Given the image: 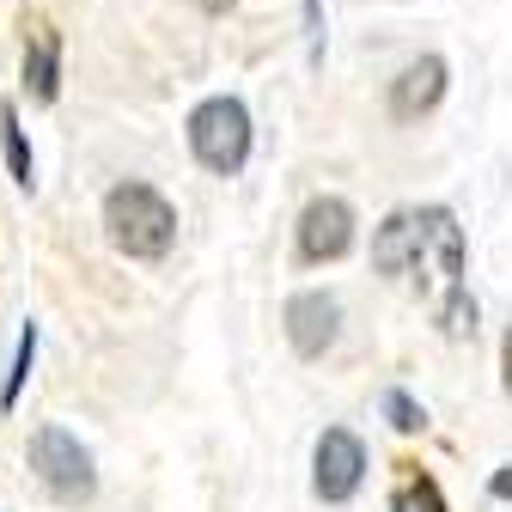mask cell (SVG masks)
I'll use <instances>...</instances> for the list:
<instances>
[{
	"label": "cell",
	"mask_w": 512,
	"mask_h": 512,
	"mask_svg": "<svg viewBox=\"0 0 512 512\" xmlns=\"http://www.w3.org/2000/svg\"><path fill=\"white\" fill-rule=\"evenodd\" d=\"M104 232L122 256L135 263H159L177 238V208L159 196L153 183H116L104 196Z\"/></svg>",
	"instance_id": "cell-1"
},
{
	"label": "cell",
	"mask_w": 512,
	"mask_h": 512,
	"mask_svg": "<svg viewBox=\"0 0 512 512\" xmlns=\"http://www.w3.org/2000/svg\"><path fill=\"white\" fill-rule=\"evenodd\" d=\"M25 464H31V476H37L61 506H86V500L98 494L92 452H86L68 427H37L31 445H25Z\"/></svg>",
	"instance_id": "cell-2"
},
{
	"label": "cell",
	"mask_w": 512,
	"mask_h": 512,
	"mask_svg": "<svg viewBox=\"0 0 512 512\" xmlns=\"http://www.w3.org/2000/svg\"><path fill=\"white\" fill-rule=\"evenodd\" d=\"M189 153H196L214 177H238L250 159V116L238 98H208L189 116Z\"/></svg>",
	"instance_id": "cell-3"
},
{
	"label": "cell",
	"mask_w": 512,
	"mask_h": 512,
	"mask_svg": "<svg viewBox=\"0 0 512 512\" xmlns=\"http://www.w3.org/2000/svg\"><path fill=\"white\" fill-rule=\"evenodd\" d=\"M360 482H366V445L348 427H324V439L311 452V494L324 506H342L360 494Z\"/></svg>",
	"instance_id": "cell-4"
},
{
	"label": "cell",
	"mask_w": 512,
	"mask_h": 512,
	"mask_svg": "<svg viewBox=\"0 0 512 512\" xmlns=\"http://www.w3.org/2000/svg\"><path fill=\"white\" fill-rule=\"evenodd\" d=\"M354 250V208L342 196H317L299 214V263H336Z\"/></svg>",
	"instance_id": "cell-5"
},
{
	"label": "cell",
	"mask_w": 512,
	"mask_h": 512,
	"mask_svg": "<svg viewBox=\"0 0 512 512\" xmlns=\"http://www.w3.org/2000/svg\"><path fill=\"white\" fill-rule=\"evenodd\" d=\"M281 324H287V342H293L299 360H324V354L336 348V330H342V305H336L330 293L311 287V293H293V299H287Z\"/></svg>",
	"instance_id": "cell-6"
},
{
	"label": "cell",
	"mask_w": 512,
	"mask_h": 512,
	"mask_svg": "<svg viewBox=\"0 0 512 512\" xmlns=\"http://www.w3.org/2000/svg\"><path fill=\"white\" fill-rule=\"evenodd\" d=\"M439 98H445V61L439 55H421V61H409V68L397 74V86H391V116L397 122H415Z\"/></svg>",
	"instance_id": "cell-7"
},
{
	"label": "cell",
	"mask_w": 512,
	"mask_h": 512,
	"mask_svg": "<svg viewBox=\"0 0 512 512\" xmlns=\"http://www.w3.org/2000/svg\"><path fill=\"white\" fill-rule=\"evenodd\" d=\"M25 92L37 104H49L61 92V37L49 19H31L25 25Z\"/></svg>",
	"instance_id": "cell-8"
},
{
	"label": "cell",
	"mask_w": 512,
	"mask_h": 512,
	"mask_svg": "<svg viewBox=\"0 0 512 512\" xmlns=\"http://www.w3.org/2000/svg\"><path fill=\"white\" fill-rule=\"evenodd\" d=\"M0 141H7V165H13V183L31 189L37 183V165H31V147H25V128H19V110L0 104Z\"/></svg>",
	"instance_id": "cell-9"
},
{
	"label": "cell",
	"mask_w": 512,
	"mask_h": 512,
	"mask_svg": "<svg viewBox=\"0 0 512 512\" xmlns=\"http://www.w3.org/2000/svg\"><path fill=\"white\" fill-rule=\"evenodd\" d=\"M391 512H445V494L433 476H409L397 494H391Z\"/></svg>",
	"instance_id": "cell-10"
},
{
	"label": "cell",
	"mask_w": 512,
	"mask_h": 512,
	"mask_svg": "<svg viewBox=\"0 0 512 512\" xmlns=\"http://www.w3.org/2000/svg\"><path fill=\"white\" fill-rule=\"evenodd\" d=\"M31 360H37V324L19 330V354H13V372H7V391H0V409H13V403H19L25 378H31Z\"/></svg>",
	"instance_id": "cell-11"
},
{
	"label": "cell",
	"mask_w": 512,
	"mask_h": 512,
	"mask_svg": "<svg viewBox=\"0 0 512 512\" xmlns=\"http://www.w3.org/2000/svg\"><path fill=\"white\" fill-rule=\"evenodd\" d=\"M384 421H391L397 433H427V409L409 391H384Z\"/></svg>",
	"instance_id": "cell-12"
},
{
	"label": "cell",
	"mask_w": 512,
	"mask_h": 512,
	"mask_svg": "<svg viewBox=\"0 0 512 512\" xmlns=\"http://www.w3.org/2000/svg\"><path fill=\"white\" fill-rule=\"evenodd\" d=\"M488 494H494V500H512V464H506V470H494V476H488Z\"/></svg>",
	"instance_id": "cell-13"
},
{
	"label": "cell",
	"mask_w": 512,
	"mask_h": 512,
	"mask_svg": "<svg viewBox=\"0 0 512 512\" xmlns=\"http://www.w3.org/2000/svg\"><path fill=\"white\" fill-rule=\"evenodd\" d=\"M500 372H506V397H512V330H506V342H500Z\"/></svg>",
	"instance_id": "cell-14"
},
{
	"label": "cell",
	"mask_w": 512,
	"mask_h": 512,
	"mask_svg": "<svg viewBox=\"0 0 512 512\" xmlns=\"http://www.w3.org/2000/svg\"><path fill=\"white\" fill-rule=\"evenodd\" d=\"M196 7H202V13H226V7H232V0H196Z\"/></svg>",
	"instance_id": "cell-15"
}]
</instances>
